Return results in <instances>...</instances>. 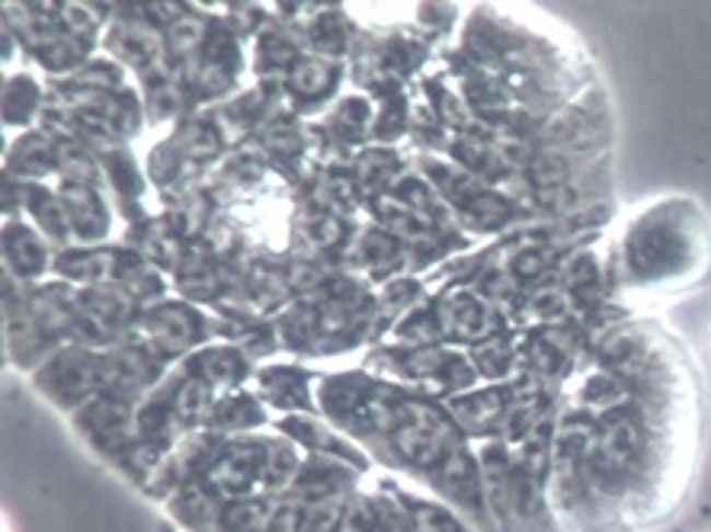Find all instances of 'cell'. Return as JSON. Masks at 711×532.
Here are the masks:
<instances>
[{
  "mask_svg": "<svg viewBox=\"0 0 711 532\" xmlns=\"http://www.w3.org/2000/svg\"><path fill=\"white\" fill-rule=\"evenodd\" d=\"M224 520H228V530L231 532H247L260 520V507H257V504H241V507H234Z\"/></svg>",
  "mask_w": 711,
  "mask_h": 532,
  "instance_id": "obj_4",
  "label": "cell"
},
{
  "mask_svg": "<svg viewBox=\"0 0 711 532\" xmlns=\"http://www.w3.org/2000/svg\"><path fill=\"white\" fill-rule=\"evenodd\" d=\"M638 455V430L631 420H613L599 440V462L609 472H622Z\"/></svg>",
  "mask_w": 711,
  "mask_h": 532,
  "instance_id": "obj_1",
  "label": "cell"
},
{
  "mask_svg": "<svg viewBox=\"0 0 711 532\" xmlns=\"http://www.w3.org/2000/svg\"><path fill=\"white\" fill-rule=\"evenodd\" d=\"M445 482H448V488L455 490L462 500L478 494V472H475L471 459H465V455H455V459L448 462V469H445Z\"/></svg>",
  "mask_w": 711,
  "mask_h": 532,
  "instance_id": "obj_2",
  "label": "cell"
},
{
  "mask_svg": "<svg viewBox=\"0 0 711 532\" xmlns=\"http://www.w3.org/2000/svg\"><path fill=\"white\" fill-rule=\"evenodd\" d=\"M417 530L420 532H462L458 530V523L440 510V507H427V510H420L417 513Z\"/></svg>",
  "mask_w": 711,
  "mask_h": 532,
  "instance_id": "obj_3",
  "label": "cell"
}]
</instances>
